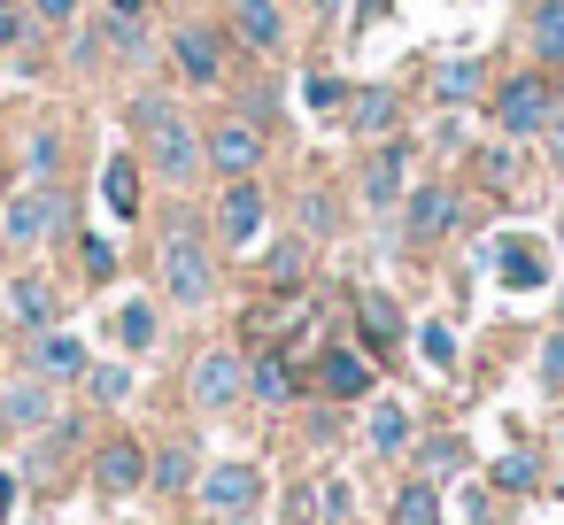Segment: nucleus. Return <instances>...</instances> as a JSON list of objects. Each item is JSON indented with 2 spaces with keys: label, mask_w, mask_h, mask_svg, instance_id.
Segmentation results:
<instances>
[{
  "label": "nucleus",
  "mask_w": 564,
  "mask_h": 525,
  "mask_svg": "<svg viewBox=\"0 0 564 525\" xmlns=\"http://www.w3.org/2000/svg\"><path fill=\"white\" fill-rule=\"evenodd\" d=\"M132 132H140V147H148V171H155L171 194H186V186L209 171L202 124L178 109V94H140V101H132Z\"/></svg>",
  "instance_id": "obj_1"
},
{
  "label": "nucleus",
  "mask_w": 564,
  "mask_h": 525,
  "mask_svg": "<svg viewBox=\"0 0 564 525\" xmlns=\"http://www.w3.org/2000/svg\"><path fill=\"white\" fill-rule=\"evenodd\" d=\"M487 117H495L502 140H541V132L564 117V86H556V70H518V78L487 86Z\"/></svg>",
  "instance_id": "obj_2"
},
{
  "label": "nucleus",
  "mask_w": 564,
  "mask_h": 525,
  "mask_svg": "<svg viewBox=\"0 0 564 525\" xmlns=\"http://www.w3.org/2000/svg\"><path fill=\"white\" fill-rule=\"evenodd\" d=\"M70 194L63 186H24V194H9V201H0V240H9V248H47V240H63L70 232Z\"/></svg>",
  "instance_id": "obj_3"
},
{
  "label": "nucleus",
  "mask_w": 564,
  "mask_h": 525,
  "mask_svg": "<svg viewBox=\"0 0 564 525\" xmlns=\"http://www.w3.org/2000/svg\"><path fill=\"white\" fill-rule=\"evenodd\" d=\"M163 294H171L178 309H202V302L217 294V263H209V248H202L194 225H171V232H163Z\"/></svg>",
  "instance_id": "obj_4"
},
{
  "label": "nucleus",
  "mask_w": 564,
  "mask_h": 525,
  "mask_svg": "<svg viewBox=\"0 0 564 525\" xmlns=\"http://www.w3.org/2000/svg\"><path fill=\"white\" fill-rule=\"evenodd\" d=\"M202 155H209V171H217V178H256V171H263V124L225 117V124H209V132H202Z\"/></svg>",
  "instance_id": "obj_5"
},
{
  "label": "nucleus",
  "mask_w": 564,
  "mask_h": 525,
  "mask_svg": "<svg viewBox=\"0 0 564 525\" xmlns=\"http://www.w3.org/2000/svg\"><path fill=\"white\" fill-rule=\"evenodd\" d=\"M356 194H364L371 217H387V209L410 194V147H402V140H371V163H364Z\"/></svg>",
  "instance_id": "obj_6"
},
{
  "label": "nucleus",
  "mask_w": 564,
  "mask_h": 525,
  "mask_svg": "<svg viewBox=\"0 0 564 525\" xmlns=\"http://www.w3.org/2000/svg\"><path fill=\"white\" fill-rule=\"evenodd\" d=\"M263 225H271L263 186H256V178H225V201H217V240H225V248H256V240H263Z\"/></svg>",
  "instance_id": "obj_7"
},
{
  "label": "nucleus",
  "mask_w": 564,
  "mask_h": 525,
  "mask_svg": "<svg viewBox=\"0 0 564 525\" xmlns=\"http://www.w3.org/2000/svg\"><path fill=\"white\" fill-rule=\"evenodd\" d=\"M186 394H194L202 409H232V402L248 394V363H240L232 348H209V356H194V371H186Z\"/></svg>",
  "instance_id": "obj_8"
},
{
  "label": "nucleus",
  "mask_w": 564,
  "mask_h": 525,
  "mask_svg": "<svg viewBox=\"0 0 564 525\" xmlns=\"http://www.w3.org/2000/svg\"><path fill=\"white\" fill-rule=\"evenodd\" d=\"M194 486H202V510H217V517H240V510L263 502V471H256V463H217V471H202Z\"/></svg>",
  "instance_id": "obj_9"
},
{
  "label": "nucleus",
  "mask_w": 564,
  "mask_h": 525,
  "mask_svg": "<svg viewBox=\"0 0 564 525\" xmlns=\"http://www.w3.org/2000/svg\"><path fill=\"white\" fill-rule=\"evenodd\" d=\"M171 63H178L186 86H225V47H217L209 24H178L171 32Z\"/></svg>",
  "instance_id": "obj_10"
},
{
  "label": "nucleus",
  "mask_w": 564,
  "mask_h": 525,
  "mask_svg": "<svg viewBox=\"0 0 564 525\" xmlns=\"http://www.w3.org/2000/svg\"><path fill=\"white\" fill-rule=\"evenodd\" d=\"M232 40L248 47V55H286V9L279 0H232Z\"/></svg>",
  "instance_id": "obj_11"
},
{
  "label": "nucleus",
  "mask_w": 564,
  "mask_h": 525,
  "mask_svg": "<svg viewBox=\"0 0 564 525\" xmlns=\"http://www.w3.org/2000/svg\"><path fill=\"white\" fill-rule=\"evenodd\" d=\"M55 417V379H9V386H0V425H9V433H40Z\"/></svg>",
  "instance_id": "obj_12"
},
{
  "label": "nucleus",
  "mask_w": 564,
  "mask_h": 525,
  "mask_svg": "<svg viewBox=\"0 0 564 525\" xmlns=\"http://www.w3.org/2000/svg\"><path fill=\"white\" fill-rule=\"evenodd\" d=\"M495 271H502V286H510V294H541V286H549V248H541V240H525V232H510V240H502V255H495Z\"/></svg>",
  "instance_id": "obj_13"
},
{
  "label": "nucleus",
  "mask_w": 564,
  "mask_h": 525,
  "mask_svg": "<svg viewBox=\"0 0 564 525\" xmlns=\"http://www.w3.org/2000/svg\"><path fill=\"white\" fill-rule=\"evenodd\" d=\"M32 371L63 386V379H86V371H94V356H86V340H78V332H55V325H47V332L32 340Z\"/></svg>",
  "instance_id": "obj_14"
},
{
  "label": "nucleus",
  "mask_w": 564,
  "mask_h": 525,
  "mask_svg": "<svg viewBox=\"0 0 564 525\" xmlns=\"http://www.w3.org/2000/svg\"><path fill=\"white\" fill-rule=\"evenodd\" d=\"M340 124H348L356 140H394V94H387V86H356L348 109H340Z\"/></svg>",
  "instance_id": "obj_15"
},
{
  "label": "nucleus",
  "mask_w": 564,
  "mask_h": 525,
  "mask_svg": "<svg viewBox=\"0 0 564 525\" xmlns=\"http://www.w3.org/2000/svg\"><path fill=\"white\" fill-rule=\"evenodd\" d=\"M317 386H325L333 402L371 394V356H356V348H325V356H317Z\"/></svg>",
  "instance_id": "obj_16"
},
{
  "label": "nucleus",
  "mask_w": 564,
  "mask_h": 525,
  "mask_svg": "<svg viewBox=\"0 0 564 525\" xmlns=\"http://www.w3.org/2000/svg\"><path fill=\"white\" fill-rule=\"evenodd\" d=\"M148 479V456H140V440H101V456H94V486H109V494H132Z\"/></svg>",
  "instance_id": "obj_17"
},
{
  "label": "nucleus",
  "mask_w": 564,
  "mask_h": 525,
  "mask_svg": "<svg viewBox=\"0 0 564 525\" xmlns=\"http://www.w3.org/2000/svg\"><path fill=\"white\" fill-rule=\"evenodd\" d=\"M356 317H364V348L371 356H394L402 348V309L387 294H356Z\"/></svg>",
  "instance_id": "obj_18"
},
{
  "label": "nucleus",
  "mask_w": 564,
  "mask_h": 525,
  "mask_svg": "<svg viewBox=\"0 0 564 525\" xmlns=\"http://www.w3.org/2000/svg\"><path fill=\"white\" fill-rule=\"evenodd\" d=\"M433 94H441V109H471V101H487V70L479 63H441Z\"/></svg>",
  "instance_id": "obj_19"
},
{
  "label": "nucleus",
  "mask_w": 564,
  "mask_h": 525,
  "mask_svg": "<svg viewBox=\"0 0 564 525\" xmlns=\"http://www.w3.org/2000/svg\"><path fill=\"white\" fill-rule=\"evenodd\" d=\"M101 194H109L117 225H140V163H132V155H109V171H101Z\"/></svg>",
  "instance_id": "obj_20"
},
{
  "label": "nucleus",
  "mask_w": 564,
  "mask_h": 525,
  "mask_svg": "<svg viewBox=\"0 0 564 525\" xmlns=\"http://www.w3.org/2000/svg\"><path fill=\"white\" fill-rule=\"evenodd\" d=\"M456 217H464V209H456V194H448V186H425V194L410 201V240H441Z\"/></svg>",
  "instance_id": "obj_21"
},
{
  "label": "nucleus",
  "mask_w": 564,
  "mask_h": 525,
  "mask_svg": "<svg viewBox=\"0 0 564 525\" xmlns=\"http://www.w3.org/2000/svg\"><path fill=\"white\" fill-rule=\"evenodd\" d=\"M24 171H32V186H63V132L55 124L24 132Z\"/></svg>",
  "instance_id": "obj_22"
},
{
  "label": "nucleus",
  "mask_w": 564,
  "mask_h": 525,
  "mask_svg": "<svg viewBox=\"0 0 564 525\" xmlns=\"http://www.w3.org/2000/svg\"><path fill=\"white\" fill-rule=\"evenodd\" d=\"M9 317L32 325V332H47V325H55V286H47V278H17V286H9Z\"/></svg>",
  "instance_id": "obj_23"
},
{
  "label": "nucleus",
  "mask_w": 564,
  "mask_h": 525,
  "mask_svg": "<svg viewBox=\"0 0 564 525\" xmlns=\"http://www.w3.org/2000/svg\"><path fill=\"white\" fill-rule=\"evenodd\" d=\"M533 63L564 70V0H541V9H533Z\"/></svg>",
  "instance_id": "obj_24"
},
{
  "label": "nucleus",
  "mask_w": 564,
  "mask_h": 525,
  "mask_svg": "<svg viewBox=\"0 0 564 525\" xmlns=\"http://www.w3.org/2000/svg\"><path fill=\"white\" fill-rule=\"evenodd\" d=\"M155 332H163L155 302H124V309H117V348H124V356H148V348H155Z\"/></svg>",
  "instance_id": "obj_25"
},
{
  "label": "nucleus",
  "mask_w": 564,
  "mask_h": 525,
  "mask_svg": "<svg viewBox=\"0 0 564 525\" xmlns=\"http://www.w3.org/2000/svg\"><path fill=\"white\" fill-rule=\"evenodd\" d=\"M248 394H256V402H294V363H286L279 348H263V363L248 371Z\"/></svg>",
  "instance_id": "obj_26"
},
{
  "label": "nucleus",
  "mask_w": 564,
  "mask_h": 525,
  "mask_svg": "<svg viewBox=\"0 0 564 525\" xmlns=\"http://www.w3.org/2000/svg\"><path fill=\"white\" fill-rule=\"evenodd\" d=\"M364 433H371L379 456H402V448H410V409H402V402H371V425H364Z\"/></svg>",
  "instance_id": "obj_27"
},
{
  "label": "nucleus",
  "mask_w": 564,
  "mask_h": 525,
  "mask_svg": "<svg viewBox=\"0 0 564 525\" xmlns=\"http://www.w3.org/2000/svg\"><path fill=\"white\" fill-rule=\"evenodd\" d=\"M394 525H441V494H433V479H410V486L394 494Z\"/></svg>",
  "instance_id": "obj_28"
},
{
  "label": "nucleus",
  "mask_w": 564,
  "mask_h": 525,
  "mask_svg": "<svg viewBox=\"0 0 564 525\" xmlns=\"http://www.w3.org/2000/svg\"><path fill=\"white\" fill-rule=\"evenodd\" d=\"M148 479H155L163 494H186V486H194V448H163V456H148Z\"/></svg>",
  "instance_id": "obj_29"
},
{
  "label": "nucleus",
  "mask_w": 564,
  "mask_h": 525,
  "mask_svg": "<svg viewBox=\"0 0 564 525\" xmlns=\"http://www.w3.org/2000/svg\"><path fill=\"white\" fill-rule=\"evenodd\" d=\"M348 94H356L348 78H325V70H310V78H302V101H310L317 117H340V109H348Z\"/></svg>",
  "instance_id": "obj_30"
},
{
  "label": "nucleus",
  "mask_w": 564,
  "mask_h": 525,
  "mask_svg": "<svg viewBox=\"0 0 564 525\" xmlns=\"http://www.w3.org/2000/svg\"><path fill=\"white\" fill-rule=\"evenodd\" d=\"M417 356L433 363V371H456V332L433 317V325H417Z\"/></svg>",
  "instance_id": "obj_31"
},
{
  "label": "nucleus",
  "mask_w": 564,
  "mask_h": 525,
  "mask_svg": "<svg viewBox=\"0 0 564 525\" xmlns=\"http://www.w3.org/2000/svg\"><path fill=\"white\" fill-rule=\"evenodd\" d=\"M294 217H302V240H317V232H333V194H317V186H310Z\"/></svg>",
  "instance_id": "obj_32"
},
{
  "label": "nucleus",
  "mask_w": 564,
  "mask_h": 525,
  "mask_svg": "<svg viewBox=\"0 0 564 525\" xmlns=\"http://www.w3.org/2000/svg\"><path fill=\"white\" fill-rule=\"evenodd\" d=\"M86 386H94L101 402H124V394H132V371H124V363H94V371H86Z\"/></svg>",
  "instance_id": "obj_33"
},
{
  "label": "nucleus",
  "mask_w": 564,
  "mask_h": 525,
  "mask_svg": "<svg viewBox=\"0 0 564 525\" xmlns=\"http://www.w3.org/2000/svg\"><path fill=\"white\" fill-rule=\"evenodd\" d=\"M533 479H541V471H533V456H525V448H510V456L495 463V486H510V494H525Z\"/></svg>",
  "instance_id": "obj_34"
},
{
  "label": "nucleus",
  "mask_w": 564,
  "mask_h": 525,
  "mask_svg": "<svg viewBox=\"0 0 564 525\" xmlns=\"http://www.w3.org/2000/svg\"><path fill=\"white\" fill-rule=\"evenodd\" d=\"M24 9H32V24H47V32L78 24V0H24Z\"/></svg>",
  "instance_id": "obj_35"
},
{
  "label": "nucleus",
  "mask_w": 564,
  "mask_h": 525,
  "mask_svg": "<svg viewBox=\"0 0 564 525\" xmlns=\"http://www.w3.org/2000/svg\"><path fill=\"white\" fill-rule=\"evenodd\" d=\"M17 47H32V17L24 9H0V55H17Z\"/></svg>",
  "instance_id": "obj_36"
},
{
  "label": "nucleus",
  "mask_w": 564,
  "mask_h": 525,
  "mask_svg": "<svg viewBox=\"0 0 564 525\" xmlns=\"http://www.w3.org/2000/svg\"><path fill=\"white\" fill-rule=\"evenodd\" d=\"M541 379H549V386H564V325L541 340Z\"/></svg>",
  "instance_id": "obj_37"
},
{
  "label": "nucleus",
  "mask_w": 564,
  "mask_h": 525,
  "mask_svg": "<svg viewBox=\"0 0 564 525\" xmlns=\"http://www.w3.org/2000/svg\"><path fill=\"white\" fill-rule=\"evenodd\" d=\"M86 271H94V278H109V271H117V248H109L101 232H86Z\"/></svg>",
  "instance_id": "obj_38"
},
{
  "label": "nucleus",
  "mask_w": 564,
  "mask_h": 525,
  "mask_svg": "<svg viewBox=\"0 0 564 525\" xmlns=\"http://www.w3.org/2000/svg\"><path fill=\"white\" fill-rule=\"evenodd\" d=\"M479 171H487V186H510V178H518V155H510V147H495Z\"/></svg>",
  "instance_id": "obj_39"
},
{
  "label": "nucleus",
  "mask_w": 564,
  "mask_h": 525,
  "mask_svg": "<svg viewBox=\"0 0 564 525\" xmlns=\"http://www.w3.org/2000/svg\"><path fill=\"white\" fill-rule=\"evenodd\" d=\"M263 263H271V271H279V278H294V271H302V240H279V248H271V255H263Z\"/></svg>",
  "instance_id": "obj_40"
},
{
  "label": "nucleus",
  "mask_w": 564,
  "mask_h": 525,
  "mask_svg": "<svg viewBox=\"0 0 564 525\" xmlns=\"http://www.w3.org/2000/svg\"><path fill=\"white\" fill-rule=\"evenodd\" d=\"M425 463H433V471H456L464 448H456V440H425Z\"/></svg>",
  "instance_id": "obj_41"
},
{
  "label": "nucleus",
  "mask_w": 564,
  "mask_h": 525,
  "mask_svg": "<svg viewBox=\"0 0 564 525\" xmlns=\"http://www.w3.org/2000/svg\"><path fill=\"white\" fill-rule=\"evenodd\" d=\"M286 517H294V525H310V517H317V486H294V502H286Z\"/></svg>",
  "instance_id": "obj_42"
},
{
  "label": "nucleus",
  "mask_w": 564,
  "mask_h": 525,
  "mask_svg": "<svg viewBox=\"0 0 564 525\" xmlns=\"http://www.w3.org/2000/svg\"><path fill=\"white\" fill-rule=\"evenodd\" d=\"M317 510H325V517H348V486H340V479H325V494H317Z\"/></svg>",
  "instance_id": "obj_43"
},
{
  "label": "nucleus",
  "mask_w": 564,
  "mask_h": 525,
  "mask_svg": "<svg viewBox=\"0 0 564 525\" xmlns=\"http://www.w3.org/2000/svg\"><path fill=\"white\" fill-rule=\"evenodd\" d=\"M148 9H155V0H109V9H101V17H124V24H148Z\"/></svg>",
  "instance_id": "obj_44"
},
{
  "label": "nucleus",
  "mask_w": 564,
  "mask_h": 525,
  "mask_svg": "<svg viewBox=\"0 0 564 525\" xmlns=\"http://www.w3.org/2000/svg\"><path fill=\"white\" fill-rule=\"evenodd\" d=\"M541 140H549V163H556V171H564V117H556V124H549V132H541Z\"/></svg>",
  "instance_id": "obj_45"
},
{
  "label": "nucleus",
  "mask_w": 564,
  "mask_h": 525,
  "mask_svg": "<svg viewBox=\"0 0 564 525\" xmlns=\"http://www.w3.org/2000/svg\"><path fill=\"white\" fill-rule=\"evenodd\" d=\"M310 9H317V17H348V0H310Z\"/></svg>",
  "instance_id": "obj_46"
},
{
  "label": "nucleus",
  "mask_w": 564,
  "mask_h": 525,
  "mask_svg": "<svg viewBox=\"0 0 564 525\" xmlns=\"http://www.w3.org/2000/svg\"><path fill=\"white\" fill-rule=\"evenodd\" d=\"M225 525H256V517H248V510H240V517H225Z\"/></svg>",
  "instance_id": "obj_47"
},
{
  "label": "nucleus",
  "mask_w": 564,
  "mask_h": 525,
  "mask_svg": "<svg viewBox=\"0 0 564 525\" xmlns=\"http://www.w3.org/2000/svg\"><path fill=\"white\" fill-rule=\"evenodd\" d=\"M0 9H24V0H0Z\"/></svg>",
  "instance_id": "obj_48"
},
{
  "label": "nucleus",
  "mask_w": 564,
  "mask_h": 525,
  "mask_svg": "<svg viewBox=\"0 0 564 525\" xmlns=\"http://www.w3.org/2000/svg\"><path fill=\"white\" fill-rule=\"evenodd\" d=\"M556 232H564V217H556Z\"/></svg>",
  "instance_id": "obj_49"
},
{
  "label": "nucleus",
  "mask_w": 564,
  "mask_h": 525,
  "mask_svg": "<svg viewBox=\"0 0 564 525\" xmlns=\"http://www.w3.org/2000/svg\"><path fill=\"white\" fill-rule=\"evenodd\" d=\"M556 309H564V294H556Z\"/></svg>",
  "instance_id": "obj_50"
}]
</instances>
